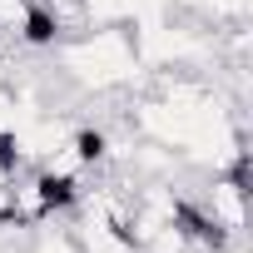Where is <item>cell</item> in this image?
Instances as JSON below:
<instances>
[{
	"instance_id": "6da1fadb",
	"label": "cell",
	"mask_w": 253,
	"mask_h": 253,
	"mask_svg": "<svg viewBox=\"0 0 253 253\" xmlns=\"http://www.w3.org/2000/svg\"><path fill=\"white\" fill-rule=\"evenodd\" d=\"M55 75L75 84L80 94H114L139 80V50L129 25H84L75 35H60L50 45Z\"/></svg>"
}]
</instances>
